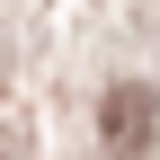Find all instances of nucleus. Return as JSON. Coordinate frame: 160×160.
I'll return each mask as SVG.
<instances>
[{
	"mask_svg": "<svg viewBox=\"0 0 160 160\" xmlns=\"http://www.w3.org/2000/svg\"><path fill=\"white\" fill-rule=\"evenodd\" d=\"M0 160H9V151H0Z\"/></svg>",
	"mask_w": 160,
	"mask_h": 160,
	"instance_id": "nucleus-2",
	"label": "nucleus"
},
{
	"mask_svg": "<svg viewBox=\"0 0 160 160\" xmlns=\"http://www.w3.org/2000/svg\"><path fill=\"white\" fill-rule=\"evenodd\" d=\"M98 125H107V151H116V160H142V151L160 142V98H151V89H116L107 107H98Z\"/></svg>",
	"mask_w": 160,
	"mask_h": 160,
	"instance_id": "nucleus-1",
	"label": "nucleus"
}]
</instances>
